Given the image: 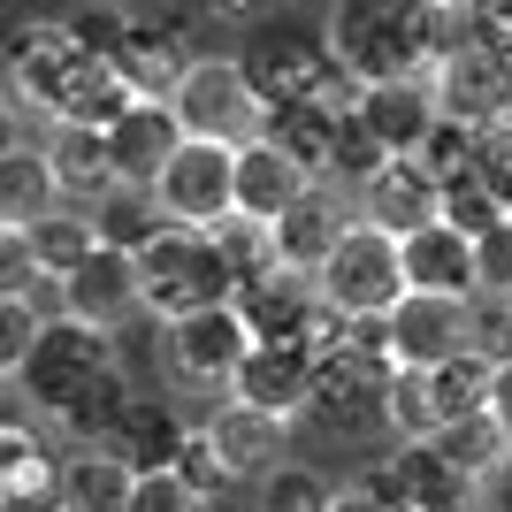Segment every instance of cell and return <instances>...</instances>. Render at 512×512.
Returning <instances> with one entry per match:
<instances>
[{
	"label": "cell",
	"mask_w": 512,
	"mask_h": 512,
	"mask_svg": "<svg viewBox=\"0 0 512 512\" xmlns=\"http://www.w3.org/2000/svg\"><path fill=\"white\" fill-rule=\"evenodd\" d=\"M46 207H62V199H54V176H46L31 130H23L16 146L0 153V230H31Z\"/></svg>",
	"instance_id": "30"
},
{
	"label": "cell",
	"mask_w": 512,
	"mask_h": 512,
	"mask_svg": "<svg viewBox=\"0 0 512 512\" xmlns=\"http://www.w3.org/2000/svg\"><path fill=\"white\" fill-rule=\"evenodd\" d=\"M107 138V169H115V184L123 192H153V176L176 161V146H184V130H176L169 100H130L115 123L100 130Z\"/></svg>",
	"instance_id": "15"
},
{
	"label": "cell",
	"mask_w": 512,
	"mask_h": 512,
	"mask_svg": "<svg viewBox=\"0 0 512 512\" xmlns=\"http://www.w3.org/2000/svg\"><path fill=\"white\" fill-rule=\"evenodd\" d=\"M474 176H482V184H490V199L512 214V115L482 130V146H474Z\"/></svg>",
	"instance_id": "46"
},
{
	"label": "cell",
	"mask_w": 512,
	"mask_h": 512,
	"mask_svg": "<svg viewBox=\"0 0 512 512\" xmlns=\"http://www.w3.org/2000/svg\"><path fill=\"white\" fill-rule=\"evenodd\" d=\"M130 107V92H123V77L107 62H85L77 69V85H69V100H62V123H77V130H107L115 115Z\"/></svg>",
	"instance_id": "38"
},
{
	"label": "cell",
	"mask_w": 512,
	"mask_h": 512,
	"mask_svg": "<svg viewBox=\"0 0 512 512\" xmlns=\"http://www.w3.org/2000/svg\"><path fill=\"white\" fill-rule=\"evenodd\" d=\"M428 406H436V428L482 421V406H490V360H474V352H459V360L428 367Z\"/></svg>",
	"instance_id": "33"
},
{
	"label": "cell",
	"mask_w": 512,
	"mask_h": 512,
	"mask_svg": "<svg viewBox=\"0 0 512 512\" xmlns=\"http://www.w3.org/2000/svg\"><path fill=\"white\" fill-rule=\"evenodd\" d=\"M467 352L490 367H512V306L505 299H474L467 306Z\"/></svg>",
	"instance_id": "43"
},
{
	"label": "cell",
	"mask_w": 512,
	"mask_h": 512,
	"mask_svg": "<svg viewBox=\"0 0 512 512\" xmlns=\"http://www.w3.org/2000/svg\"><path fill=\"white\" fill-rule=\"evenodd\" d=\"M390 329V367H413V375H428V367H444L467 352V306L451 299H421V291H406V299L383 314Z\"/></svg>",
	"instance_id": "17"
},
{
	"label": "cell",
	"mask_w": 512,
	"mask_h": 512,
	"mask_svg": "<svg viewBox=\"0 0 512 512\" xmlns=\"http://www.w3.org/2000/svg\"><path fill=\"white\" fill-rule=\"evenodd\" d=\"M0 413H8V383H0Z\"/></svg>",
	"instance_id": "53"
},
{
	"label": "cell",
	"mask_w": 512,
	"mask_h": 512,
	"mask_svg": "<svg viewBox=\"0 0 512 512\" xmlns=\"http://www.w3.org/2000/svg\"><path fill=\"white\" fill-rule=\"evenodd\" d=\"M352 123H360L390 161H413L421 138L436 130V92H428V77H413V85H375V92L352 100Z\"/></svg>",
	"instance_id": "23"
},
{
	"label": "cell",
	"mask_w": 512,
	"mask_h": 512,
	"mask_svg": "<svg viewBox=\"0 0 512 512\" xmlns=\"http://www.w3.org/2000/svg\"><path fill=\"white\" fill-rule=\"evenodd\" d=\"M153 207H161V222L207 237L214 222L230 214V146H192V138H184L176 161L153 176Z\"/></svg>",
	"instance_id": "13"
},
{
	"label": "cell",
	"mask_w": 512,
	"mask_h": 512,
	"mask_svg": "<svg viewBox=\"0 0 512 512\" xmlns=\"http://www.w3.org/2000/svg\"><path fill=\"white\" fill-rule=\"evenodd\" d=\"M352 214H360L367 230H383V237H413V230L436 222V184H428L421 161H383V169L352 192Z\"/></svg>",
	"instance_id": "22"
},
{
	"label": "cell",
	"mask_w": 512,
	"mask_h": 512,
	"mask_svg": "<svg viewBox=\"0 0 512 512\" xmlns=\"http://www.w3.org/2000/svg\"><path fill=\"white\" fill-rule=\"evenodd\" d=\"M474 146H482V130H459V123H444V115H436V130L421 138V153H413V161H421V169H428V184L444 192V184L474 176Z\"/></svg>",
	"instance_id": "41"
},
{
	"label": "cell",
	"mask_w": 512,
	"mask_h": 512,
	"mask_svg": "<svg viewBox=\"0 0 512 512\" xmlns=\"http://www.w3.org/2000/svg\"><path fill=\"white\" fill-rule=\"evenodd\" d=\"M306 390H314V360H306L299 344H253V352L237 360V375H230V390H222V398L268 413V421H283V428H299Z\"/></svg>",
	"instance_id": "16"
},
{
	"label": "cell",
	"mask_w": 512,
	"mask_h": 512,
	"mask_svg": "<svg viewBox=\"0 0 512 512\" xmlns=\"http://www.w3.org/2000/svg\"><path fill=\"white\" fill-rule=\"evenodd\" d=\"M344 222H352V199L329 192V184H314V192H306L291 214H276V222H268V237H276V268H291V276L314 283V276H321V260L337 253Z\"/></svg>",
	"instance_id": "19"
},
{
	"label": "cell",
	"mask_w": 512,
	"mask_h": 512,
	"mask_svg": "<svg viewBox=\"0 0 512 512\" xmlns=\"http://www.w3.org/2000/svg\"><path fill=\"white\" fill-rule=\"evenodd\" d=\"M428 92H436V115H444V123L490 130V123H505V115H512V62L474 39V46H459L451 62L428 69Z\"/></svg>",
	"instance_id": "12"
},
{
	"label": "cell",
	"mask_w": 512,
	"mask_h": 512,
	"mask_svg": "<svg viewBox=\"0 0 512 512\" xmlns=\"http://www.w3.org/2000/svg\"><path fill=\"white\" fill-rule=\"evenodd\" d=\"M474 299H512V214L474 237Z\"/></svg>",
	"instance_id": "44"
},
{
	"label": "cell",
	"mask_w": 512,
	"mask_h": 512,
	"mask_svg": "<svg viewBox=\"0 0 512 512\" xmlns=\"http://www.w3.org/2000/svg\"><path fill=\"white\" fill-rule=\"evenodd\" d=\"M85 214H92V245H100V253H123V260H138L153 237L169 230L161 207H153V192H123V184H115L100 207H85Z\"/></svg>",
	"instance_id": "31"
},
{
	"label": "cell",
	"mask_w": 512,
	"mask_h": 512,
	"mask_svg": "<svg viewBox=\"0 0 512 512\" xmlns=\"http://www.w3.org/2000/svg\"><path fill=\"white\" fill-rule=\"evenodd\" d=\"M383 383H390L383 367L352 360V352L321 360V367H314V390H306L299 428H314L321 444H344V451L390 444V428H383Z\"/></svg>",
	"instance_id": "8"
},
{
	"label": "cell",
	"mask_w": 512,
	"mask_h": 512,
	"mask_svg": "<svg viewBox=\"0 0 512 512\" xmlns=\"http://www.w3.org/2000/svg\"><path fill=\"white\" fill-rule=\"evenodd\" d=\"M214 260H222V276H230V291L245 276H260V268H276V237H268V222H245V214H222L207 230Z\"/></svg>",
	"instance_id": "35"
},
{
	"label": "cell",
	"mask_w": 512,
	"mask_h": 512,
	"mask_svg": "<svg viewBox=\"0 0 512 512\" xmlns=\"http://www.w3.org/2000/svg\"><path fill=\"white\" fill-rule=\"evenodd\" d=\"M237 69H245V85H253L260 107H291V100H321V107H352L360 92L337 77L329 62V46L321 31H299V23H260L253 39L237 46Z\"/></svg>",
	"instance_id": "2"
},
{
	"label": "cell",
	"mask_w": 512,
	"mask_h": 512,
	"mask_svg": "<svg viewBox=\"0 0 512 512\" xmlns=\"http://www.w3.org/2000/svg\"><path fill=\"white\" fill-rule=\"evenodd\" d=\"M436 222H444V230H459V237L474 245L482 230H497V222H505V207L490 199V184H482V176H459V184H444V192H436Z\"/></svg>",
	"instance_id": "40"
},
{
	"label": "cell",
	"mask_w": 512,
	"mask_h": 512,
	"mask_svg": "<svg viewBox=\"0 0 512 512\" xmlns=\"http://www.w3.org/2000/svg\"><path fill=\"white\" fill-rule=\"evenodd\" d=\"M16 138H23V130H16V115H8V107H0V153L16 146Z\"/></svg>",
	"instance_id": "52"
},
{
	"label": "cell",
	"mask_w": 512,
	"mask_h": 512,
	"mask_svg": "<svg viewBox=\"0 0 512 512\" xmlns=\"http://www.w3.org/2000/svg\"><path fill=\"white\" fill-rule=\"evenodd\" d=\"M306 192H314V184H306L276 146L253 138V146L230 153V214H245V222H276V214H291Z\"/></svg>",
	"instance_id": "26"
},
{
	"label": "cell",
	"mask_w": 512,
	"mask_h": 512,
	"mask_svg": "<svg viewBox=\"0 0 512 512\" xmlns=\"http://www.w3.org/2000/svg\"><path fill=\"white\" fill-rule=\"evenodd\" d=\"M62 39L85 54V62H115V46L130 39V0H77V8H62Z\"/></svg>",
	"instance_id": "34"
},
{
	"label": "cell",
	"mask_w": 512,
	"mask_h": 512,
	"mask_svg": "<svg viewBox=\"0 0 512 512\" xmlns=\"http://www.w3.org/2000/svg\"><path fill=\"white\" fill-rule=\"evenodd\" d=\"M352 107H321V100H291L260 115V146H276L306 184H329V153H337V123Z\"/></svg>",
	"instance_id": "25"
},
{
	"label": "cell",
	"mask_w": 512,
	"mask_h": 512,
	"mask_svg": "<svg viewBox=\"0 0 512 512\" xmlns=\"http://www.w3.org/2000/svg\"><path fill=\"white\" fill-rule=\"evenodd\" d=\"M321 46L352 92L375 85H413L428 77L421 39H413V0H344V8H321Z\"/></svg>",
	"instance_id": "1"
},
{
	"label": "cell",
	"mask_w": 512,
	"mask_h": 512,
	"mask_svg": "<svg viewBox=\"0 0 512 512\" xmlns=\"http://www.w3.org/2000/svg\"><path fill=\"white\" fill-rule=\"evenodd\" d=\"M505 306H512V299H505Z\"/></svg>",
	"instance_id": "54"
},
{
	"label": "cell",
	"mask_w": 512,
	"mask_h": 512,
	"mask_svg": "<svg viewBox=\"0 0 512 512\" xmlns=\"http://www.w3.org/2000/svg\"><path fill=\"white\" fill-rule=\"evenodd\" d=\"M314 299L329 306L337 321H383L390 306L406 299V276H398V237L367 230L360 214H352V222H344V237H337V253L321 260Z\"/></svg>",
	"instance_id": "7"
},
{
	"label": "cell",
	"mask_w": 512,
	"mask_h": 512,
	"mask_svg": "<svg viewBox=\"0 0 512 512\" xmlns=\"http://www.w3.org/2000/svg\"><path fill=\"white\" fill-rule=\"evenodd\" d=\"M130 268H138V314L153 329H169L184 314H207V306H230V276H222V260H214V245L199 230L169 222Z\"/></svg>",
	"instance_id": "4"
},
{
	"label": "cell",
	"mask_w": 512,
	"mask_h": 512,
	"mask_svg": "<svg viewBox=\"0 0 512 512\" xmlns=\"http://www.w3.org/2000/svg\"><path fill=\"white\" fill-rule=\"evenodd\" d=\"M184 436H192V413L138 390V406L123 413V428H115V444H107V451H115L130 474H169L176 451H184Z\"/></svg>",
	"instance_id": "27"
},
{
	"label": "cell",
	"mask_w": 512,
	"mask_h": 512,
	"mask_svg": "<svg viewBox=\"0 0 512 512\" xmlns=\"http://www.w3.org/2000/svg\"><path fill=\"white\" fill-rule=\"evenodd\" d=\"M107 367H123V337H100V329L62 321L54 306H46V329H39V344H31L23 375L8 383V398H23V406H31V421L46 428L69 398H77V390L92 383V375H107Z\"/></svg>",
	"instance_id": "5"
},
{
	"label": "cell",
	"mask_w": 512,
	"mask_h": 512,
	"mask_svg": "<svg viewBox=\"0 0 512 512\" xmlns=\"http://www.w3.org/2000/svg\"><path fill=\"white\" fill-rule=\"evenodd\" d=\"M23 237H31V260H39L46 291H54V283H62L69 268L92 253V214H85V207H46Z\"/></svg>",
	"instance_id": "32"
},
{
	"label": "cell",
	"mask_w": 512,
	"mask_h": 512,
	"mask_svg": "<svg viewBox=\"0 0 512 512\" xmlns=\"http://www.w3.org/2000/svg\"><path fill=\"white\" fill-rule=\"evenodd\" d=\"M413 39H421V62H451L459 46H474V0H413Z\"/></svg>",
	"instance_id": "37"
},
{
	"label": "cell",
	"mask_w": 512,
	"mask_h": 512,
	"mask_svg": "<svg viewBox=\"0 0 512 512\" xmlns=\"http://www.w3.org/2000/svg\"><path fill=\"white\" fill-rule=\"evenodd\" d=\"M192 421H199V436H207L214 467L230 474V490H253V482H268V474L291 459V428L268 421V413H253V406H237V398H214V406L192 413Z\"/></svg>",
	"instance_id": "11"
},
{
	"label": "cell",
	"mask_w": 512,
	"mask_h": 512,
	"mask_svg": "<svg viewBox=\"0 0 512 512\" xmlns=\"http://www.w3.org/2000/svg\"><path fill=\"white\" fill-rule=\"evenodd\" d=\"M46 329V299H0V383H16Z\"/></svg>",
	"instance_id": "42"
},
{
	"label": "cell",
	"mask_w": 512,
	"mask_h": 512,
	"mask_svg": "<svg viewBox=\"0 0 512 512\" xmlns=\"http://www.w3.org/2000/svg\"><path fill=\"white\" fill-rule=\"evenodd\" d=\"M253 352V337H245V321L230 314V306H207V314H184L161 329V360H169V375L184 390H207V398H222L237 375V360Z\"/></svg>",
	"instance_id": "10"
},
{
	"label": "cell",
	"mask_w": 512,
	"mask_h": 512,
	"mask_svg": "<svg viewBox=\"0 0 512 512\" xmlns=\"http://www.w3.org/2000/svg\"><path fill=\"white\" fill-rule=\"evenodd\" d=\"M54 314L85 321L100 337H123L130 321H138V268H130L123 253H100V245H92V253L54 283Z\"/></svg>",
	"instance_id": "14"
},
{
	"label": "cell",
	"mask_w": 512,
	"mask_h": 512,
	"mask_svg": "<svg viewBox=\"0 0 512 512\" xmlns=\"http://www.w3.org/2000/svg\"><path fill=\"white\" fill-rule=\"evenodd\" d=\"M482 421H490L497 444L512 451V367H490V406H482Z\"/></svg>",
	"instance_id": "49"
},
{
	"label": "cell",
	"mask_w": 512,
	"mask_h": 512,
	"mask_svg": "<svg viewBox=\"0 0 512 512\" xmlns=\"http://www.w3.org/2000/svg\"><path fill=\"white\" fill-rule=\"evenodd\" d=\"M123 512H207V505H199V497L184 490L176 474H138V482H130V505H123Z\"/></svg>",
	"instance_id": "48"
},
{
	"label": "cell",
	"mask_w": 512,
	"mask_h": 512,
	"mask_svg": "<svg viewBox=\"0 0 512 512\" xmlns=\"http://www.w3.org/2000/svg\"><path fill=\"white\" fill-rule=\"evenodd\" d=\"M77 69H85V54L62 39L54 16H16L8 39H0V107L16 123H39V130L62 123V100L77 85Z\"/></svg>",
	"instance_id": "3"
},
{
	"label": "cell",
	"mask_w": 512,
	"mask_h": 512,
	"mask_svg": "<svg viewBox=\"0 0 512 512\" xmlns=\"http://www.w3.org/2000/svg\"><path fill=\"white\" fill-rule=\"evenodd\" d=\"M169 115L192 146H230L237 153V146L260 138V115H268V107L253 100L237 54H192L184 77H176V92H169Z\"/></svg>",
	"instance_id": "6"
},
{
	"label": "cell",
	"mask_w": 512,
	"mask_h": 512,
	"mask_svg": "<svg viewBox=\"0 0 512 512\" xmlns=\"http://www.w3.org/2000/svg\"><path fill=\"white\" fill-rule=\"evenodd\" d=\"M130 482H138V474H130L115 451H62V467H54L62 512H123Z\"/></svg>",
	"instance_id": "29"
},
{
	"label": "cell",
	"mask_w": 512,
	"mask_h": 512,
	"mask_svg": "<svg viewBox=\"0 0 512 512\" xmlns=\"http://www.w3.org/2000/svg\"><path fill=\"white\" fill-rule=\"evenodd\" d=\"M176 482H184V490H192L199 497V505H222V497H230V474H222V467H214V451H207V436H199V421H192V436H184V451H176Z\"/></svg>",
	"instance_id": "45"
},
{
	"label": "cell",
	"mask_w": 512,
	"mask_h": 512,
	"mask_svg": "<svg viewBox=\"0 0 512 512\" xmlns=\"http://www.w3.org/2000/svg\"><path fill=\"white\" fill-rule=\"evenodd\" d=\"M390 482L406 497V512H474V490L436 459V444H390Z\"/></svg>",
	"instance_id": "28"
},
{
	"label": "cell",
	"mask_w": 512,
	"mask_h": 512,
	"mask_svg": "<svg viewBox=\"0 0 512 512\" xmlns=\"http://www.w3.org/2000/svg\"><path fill=\"white\" fill-rule=\"evenodd\" d=\"M31 146H39V161H46V176H54V199H62V207H100V199L115 192V169H107V138H100V130L46 123Z\"/></svg>",
	"instance_id": "21"
},
{
	"label": "cell",
	"mask_w": 512,
	"mask_h": 512,
	"mask_svg": "<svg viewBox=\"0 0 512 512\" xmlns=\"http://www.w3.org/2000/svg\"><path fill=\"white\" fill-rule=\"evenodd\" d=\"M192 23L199 8H130V39L115 46V77H123L130 100H169L176 77H184V62H192Z\"/></svg>",
	"instance_id": "9"
},
{
	"label": "cell",
	"mask_w": 512,
	"mask_h": 512,
	"mask_svg": "<svg viewBox=\"0 0 512 512\" xmlns=\"http://www.w3.org/2000/svg\"><path fill=\"white\" fill-rule=\"evenodd\" d=\"M314 283L291 276V268H260L230 291V314L245 321V337L253 344H299V329L314 321Z\"/></svg>",
	"instance_id": "18"
},
{
	"label": "cell",
	"mask_w": 512,
	"mask_h": 512,
	"mask_svg": "<svg viewBox=\"0 0 512 512\" xmlns=\"http://www.w3.org/2000/svg\"><path fill=\"white\" fill-rule=\"evenodd\" d=\"M130 406H138V383H130V367H107V375H92V383L77 390V398H69L54 421H46V436H54L62 451H107Z\"/></svg>",
	"instance_id": "24"
},
{
	"label": "cell",
	"mask_w": 512,
	"mask_h": 512,
	"mask_svg": "<svg viewBox=\"0 0 512 512\" xmlns=\"http://www.w3.org/2000/svg\"><path fill=\"white\" fill-rule=\"evenodd\" d=\"M329 512H383V505H375V497H360L352 482H337V505H329Z\"/></svg>",
	"instance_id": "51"
},
{
	"label": "cell",
	"mask_w": 512,
	"mask_h": 512,
	"mask_svg": "<svg viewBox=\"0 0 512 512\" xmlns=\"http://www.w3.org/2000/svg\"><path fill=\"white\" fill-rule=\"evenodd\" d=\"M46 276L39 260H31V237L23 230H0V299H39Z\"/></svg>",
	"instance_id": "47"
},
{
	"label": "cell",
	"mask_w": 512,
	"mask_h": 512,
	"mask_svg": "<svg viewBox=\"0 0 512 512\" xmlns=\"http://www.w3.org/2000/svg\"><path fill=\"white\" fill-rule=\"evenodd\" d=\"M398 276L406 291L421 299H451V306H474V245L444 222H428V230L398 237Z\"/></svg>",
	"instance_id": "20"
},
{
	"label": "cell",
	"mask_w": 512,
	"mask_h": 512,
	"mask_svg": "<svg viewBox=\"0 0 512 512\" xmlns=\"http://www.w3.org/2000/svg\"><path fill=\"white\" fill-rule=\"evenodd\" d=\"M474 512H512V451L474 482Z\"/></svg>",
	"instance_id": "50"
},
{
	"label": "cell",
	"mask_w": 512,
	"mask_h": 512,
	"mask_svg": "<svg viewBox=\"0 0 512 512\" xmlns=\"http://www.w3.org/2000/svg\"><path fill=\"white\" fill-rule=\"evenodd\" d=\"M428 444H436V459H444L451 474H459V482H482V474L497 467V459H505V444H497V428L490 421H459V428H436V436H428Z\"/></svg>",
	"instance_id": "39"
},
{
	"label": "cell",
	"mask_w": 512,
	"mask_h": 512,
	"mask_svg": "<svg viewBox=\"0 0 512 512\" xmlns=\"http://www.w3.org/2000/svg\"><path fill=\"white\" fill-rule=\"evenodd\" d=\"M253 497H260L253 512H329L337 505V482L321 467H306V459H283L268 482H253Z\"/></svg>",
	"instance_id": "36"
}]
</instances>
